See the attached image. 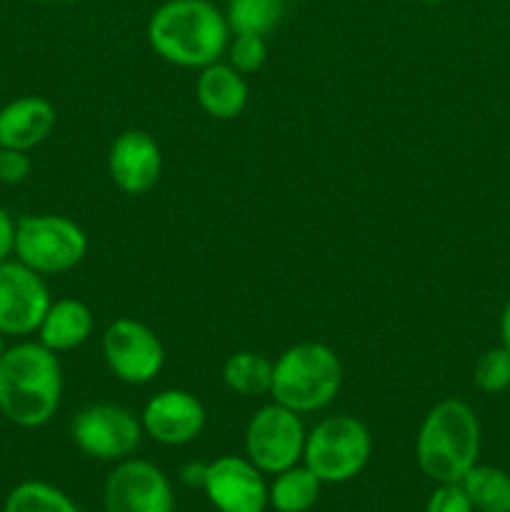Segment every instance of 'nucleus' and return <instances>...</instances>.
<instances>
[{"mask_svg": "<svg viewBox=\"0 0 510 512\" xmlns=\"http://www.w3.org/2000/svg\"><path fill=\"white\" fill-rule=\"evenodd\" d=\"M108 173L115 188L125 195H145L155 188L163 173V153L155 138L145 130H123L110 143Z\"/></svg>", "mask_w": 510, "mask_h": 512, "instance_id": "obj_14", "label": "nucleus"}, {"mask_svg": "<svg viewBox=\"0 0 510 512\" xmlns=\"http://www.w3.org/2000/svg\"><path fill=\"white\" fill-rule=\"evenodd\" d=\"M63 400L58 353L35 340L5 348L0 358V415L25 430L43 428Z\"/></svg>", "mask_w": 510, "mask_h": 512, "instance_id": "obj_2", "label": "nucleus"}, {"mask_svg": "<svg viewBox=\"0 0 510 512\" xmlns=\"http://www.w3.org/2000/svg\"><path fill=\"white\" fill-rule=\"evenodd\" d=\"M58 113L43 95H20L0 108V148L30 153L50 138Z\"/></svg>", "mask_w": 510, "mask_h": 512, "instance_id": "obj_15", "label": "nucleus"}, {"mask_svg": "<svg viewBox=\"0 0 510 512\" xmlns=\"http://www.w3.org/2000/svg\"><path fill=\"white\" fill-rule=\"evenodd\" d=\"M3 512H80L73 500L43 480H25L5 498Z\"/></svg>", "mask_w": 510, "mask_h": 512, "instance_id": "obj_22", "label": "nucleus"}, {"mask_svg": "<svg viewBox=\"0 0 510 512\" xmlns=\"http://www.w3.org/2000/svg\"><path fill=\"white\" fill-rule=\"evenodd\" d=\"M418 3H425V5H438V3H445V0H418Z\"/></svg>", "mask_w": 510, "mask_h": 512, "instance_id": "obj_30", "label": "nucleus"}, {"mask_svg": "<svg viewBox=\"0 0 510 512\" xmlns=\"http://www.w3.org/2000/svg\"><path fill=\"white\" fill-rule=\"evenodd\" d=\"M205 478H208V463H185L180 468V483L188 485V488H200L203 490Z\"/></svg>", "mask_w": 510, "mask_h": 512, "instance_id": "obj_28", "label": "nucleus"}, {"mask_svg": "<svg viewBox=\"0 0 510 512\" xmlns=\"http://www.w3.org/2000/svg\"><path fill=\"white\" fill-rule=\"evenodd\" d=\"M105 365L125 385H148L165 365V348L155 330L135 318H118L105 328L103 340Z\"/></svg>", "mask_w": 510, "mask_h": 512, "instance_id": "obj_9", "label": "nucleus"}, {"mask_svg": "<svg viewBox=\"0 0 510 512\" xmlns=\"http://www.w3.org/2000/svg\"><path fill=\"white\" fill-rule=\"evenodd\" d=\"M223 383L240 398L270 395L273 385V360L255 350H238L223 363Z\"/></svg>", "mask_w": 510, "mask_h": 512, "instance_id": "obj_18", "label": "nucleus"}, {"mask_svg": "<svg viewBox=\"0 0 510 512\" xmlns=\"http://www.w3.org/2000/svg\"><path fill=\"white\" fill-rule=\"evenodd\" d=\"M203 493L218 512H265L268 508L263 473L238 455H220L208 463Z\"/></svg>", "mask_w": 510, "mask_h": 512, "instance_id": "obj_12", "label": "nucleus"}, {"mask_svg": "<svg viewBox=\"0 0 510 512\" xmlns=\"http://www.w3.org/2000/svg\"><path fill=\"white\" fill-rule=\"evenodd\" d=\"M320 480L305 465H293L273 475L268 485V505L275 512H308L320 498Z\"/></svg>", "mask_w": 510, "mask_h": 512, "instance_id": "obj_19", "label": "nucleus"}, {"mask_svg": "<svg viewBox=\"0 0 510 512\" xmlns=\"http://www.w3.org/2000/svg\"><path fill=\"white\" fill-rule=\"evenodd\" d=\"M500 340H503V348L510 350V300L505 303L503 315H500Z\"/></svg>", "mask_w": 510, "mask_h": 512, "instance_id": "obj_29", "label": "nucleus"}, {"mask_svg": "<svg viewBox=\"0 0 510 512\" xmlns=\"http://www.w3.org/2000/svg\"><path fill=\"white\" fill-rule=\"evenodd\" d=\"M13 245H15V220L10 218L8 210L0 205V263L13 258Z\"/></svg>", "mask_w": 510, "mask_h": 512, "instance_id": "obj_27", "label": "nucleus"}, {"mask_svg": "<svg viewBox=\"0 0 510 512\" xmlns=\"http://www.w3.org/2000/svg\"><path fill=\"white\" fill-rule=\"evenodd\" d=\"M305 435L298 413L280 403L263 405L245 428V458L263 475H278L303 460Z\"/></svg>", "mask_w": 510, "mask_h": 512, "instance_id": "obj_7", "label": "nucleus"}, {"mask_svg": "<svg viewBox=\"0 0 510 512\" xmlns=\"http://www.w3.org/2000/svg\"><path fill=\"white\" fill-rule=\"evenodd\" d=\"M285 0H228L225 20L230 33L270 35L285 15Z\"/></svg>", "mask_w": 510, "mask_h": 512, "instance_id": "obj_21", "label": "nucleus"}, {"mask_svg": "<svg viewBox=\"0 0 510 512\" xmlns=\"http://www.w3.org/2000/svg\"><path fill=\"white\" fill-rule=\"evenodd\" d=\"M340 385L343 363L335 350L325 343L303 340L283 350L273 363L270 398L298 415L318 413L338 398Z\"/></svg>", "mask_w": 510, "mask_h": 512, "instance_id": "obj_4", "label": "nucleus"}, {"mask_svg": "<svg viewBox=\"0 0 510 512\" xmlns=\"http://www.w3.org/2000/svg\"><path fill=\"white\" fill-rule=\"evenodd\" d=\"M5 353V335H0V358H3Z\"/></svg>", "mask_w": 510, "mask_h": 512, "instance_id": "obj_31", "label": "nucleus"}, {"mask_svg": "<svg viewBox=\"0 0 510 512\" xmlns=\"http://www.w3.org/2000/svg\"><path fill=\"white\" fill-rule=\"evenodd\" d=\"M205 408L193 393L180 388L160 390L145 403L140 413V425L150 440L168 448L188 445L203 433Z\"/></svg>", "mask_w": 510, "mask_h": 512, "instance_id": "obj_13", "label": "nucleus"}, {"mask_svg": "<svg viewBox=\"0 0 510 512\" xmlns=\"http://www.w3.org/2000/svg\"><path fill=\"white\" fill-rule=\"evenodd\" d=\"M473 380L488 395L503 393L505 388H510V350L503 345L485 350L475 363Z\"/></svg>", "mask_w": 510, "mask_h": 512, "instance_id": "obj_23", "label": "nucleus"}, {"mask_svg": "<svg viewBox=\"0 0 510 512\" xmlns=\"http://www.w3.org/2000/svg\"><path fill=\"white\" fill-rule=\"evenodd\" d=\"M480 455V423L463 400H440L428 410L415 435V460L423 475L438 485H455L465 478Z\"/></svg>", "mask_w": 510, "mask_h": 512, "instance_id": "obj_3", "label": "nucleus"}, {"mask_svg": "<svg viewBox=\"0 0 510 512\" xmlns=\"http://www.w3.org/2000/svg\"><path fill=\"white\" fill-rule=\"evenodd\" d=\"M475 512H510V475L493 465H473L460 480Z\"/></svg>", "mask_w": 510, "mask_h": 512, "instance_id": "obj_20", "label": "nucleus"}, {"mask_svg": "<svg viewBox=\"0 0 510 512\" xmlns=\"http://www.w3.org/2000/svg\"><path fill=\"white\" fill-rule=\"evenodd\" d=\"M103 505L105 512H175L173 485L158 465L125 458L105 480Z\"/></svg>", "mask_w": 510, "mask_h": 512, "instance_id": "obj_11", "label": "nucleus"}, {"mask_svg": "<svg viewBox=\"0 0 510 512\" xmlns=\"http://www.w3.org/2000/svg\"><path fill=\"white\" fill-rule=\"evenodd\" d=\"M95 330L93 310L78 298H60L50 303L38 325V343L53 353H68L90 340Z\"/></svg>", "mask_w": 510, "mask_h": 512, "instance_id": "obj_17", "label": "nucleus"}, {"mask_svg": "<svg viewBox=\"0 0 510 512\" xmlns=\"http://www.w3.org/2000/svg\"><path fill=\"white\" fill-rule=\"evenodd\" d=\"M33 170L30 155L25 150L15 148H0V183L18 185L25 183Z\"/></svg>", "mask_w": 510, "mask_h": 512, "instance_id": "obj_26", "label": "nucleus"}, {"mask_svg": "<svg viewBox=\"0 0 510 512\" xmlns=\"http://www.w3.org/2000/svg\"><path fill=\"white\" fill-rule=\"evenodd\" d=\"M50 303L53 298L43 275L30 270L18 258L0 263V335L25 338L38 333Z\"/></svg>", "mask_w": 510, "mask_h": 512, "instance_id": "obj_10", "label": "nucleus"}, {"mask_svg": "<svg viewBox=\"0 0 510 512\" xmlns=\"http://www.w3.org/2000/svg\"><path fill=\"white\" fill-rule=\"evenodd\" d=\"M225 53H228V63L233 65L238 73L253 75L258 73L265 65V60H268V43H265L263 35L233 33Z\"/></svg>", "mask_w": 510, "mask_h": 512, "instance_id": "obj_24", "label": "nucleus"}, {"mask_svg": "<svg viewBox=\"0 0 510 512\" xmlns=\"http://www.w3.org/2000/svg\"><path fill=\"white\" fill-rule=\"evenodd\" d=\"M145 35L165 63L200 70L223 58L233 33L223 10L210 0H165L150 15Z\"/></svg>", "mask_w": 510, "mask_h": 512, "instance_id": "obj_1", "label": "nucleus"}, {"mask_svg": "<svg viewBox=\"0 0 510 512\" xmlns=\"http://www.w3.org/2000/svg\"><path fill=\"white\" fill-rule=\"evenodd\" d=\"M195 98L205 115L215 120H233L245 110L250 98L245 75L230 63H210L200 68L195 80Z\"/></svg>", "mask_w": 510, "mask_h": 512, "instance_id": "obj_16", "label": "nucleus"}, {"mask_svg": "<svg viewBox=\"0 0 510 512\" xmlns=\"http://www.w3.org/2000/svg\"><path fill=\"white\" fill-rule=\"evenodd\" d=\"M373 453V438L363 420L353 415H330L305 435L303 465L320 483H348L363 473Z\"/></svg>", "mask_w": 510, "mask_h": 512, "instance_id": "obj_6", "label": "nucleus"}, {"mask_svg": "<svg viewBox=\"0 0 510 512\" xmlns=\"http://www.w3.org/2000/svg\"><path fill=\"white\" fill-rule=\"evenodd\" d=\"M85 255L88 235L68 215L30 213L15 220L13 258L43 278L78 268Z\"/></svg>", "mask_w": 510, "mask_h": 512, "instance_id": "obj_5", "label": "nucleus"}, {"mask_svg": "<svg viewBox=\"0 0 510 512\" xmlns=\"http://www.w3.org/2000/svg\"><path fill=\"white\" fill-rule=\"evenodd\" d=\"M143 425L128 408L113 403H95L80 410L70 423L75 448L93 460H125L138 450Z\"/></svg>", "mask_w": 510, "mask_h": 512, "instance_id": "obj_8", "label": "nucleus"}, {"mask_svg": "<svg viewBox=\"0 0 510 512\" xmlns=\"http://www.w3.org/2000/svg\"><path fill=\"white\" fill-rule=\"evenodd\" d=\"M425 512H475L470 505L468 495L463 493L458 483L455 485H438L433 495L425 503Z\"/></svg>", "mask_w": 510, "mask_h": 512, "instance_id": "obj_25", "label": "nucleus"}]
</instances>
